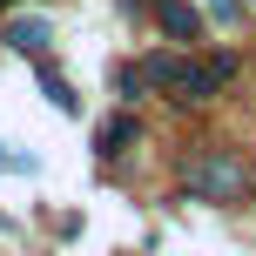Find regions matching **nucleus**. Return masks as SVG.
<instances>
[{
    "instance_id": "nucleus-1",
    "label": "nucleus",
    "mask_w": 256,
    "mask_h": 256,
    "mask_svg": "<svg viewBox=\"0 0 256 256\" xmlns=\"http://www.w3.org/2000/svg\"><path fill=\"white\" fill-rule=\"evenodd\" d=\"M189 189L196 196H209V202H236V196L250 189V176H243V162H236V155H196L189 162Z\"/></svg>"
},
{
    "instance_id": "nucleus-2",
    "label": "nucleus",
    "mask_w": 256,
    "mask_h": 256,
    "mask_svg": "<svg viewBox=\"0 0 256 256\" xmlns=\"http://www.w3.org/2000/svg\"><path fill=\"white\" fill-rule=\"evenodd\" d=\"M54 40V27L40 20V14H20V20H7V48H20V54H40Z\"/></svg>"
},
{
    "instance_id": "nucleus-3",
    "label": "nucleus",
    "mask_w": 256,
    "mask_h": 256,
    "mask_svg": "<svg viewBox=\"0 0 256 256\" xmlns=\"http://www.w3.org/2000/svg\"><path fill=\"white\" fill-rule=\"evenodd\" d=\"M155 14H162V27H168L176 40H196V34H202V14H196L189 0H162Z\"/></svg>"
},
{
    "instance_id": "nucleus-4",
    "label": "nucleus",
    "mask_w": 256,
    "mask_h": 256,
    "mask_svg": "<svg viewBox=\"0 0 256 256\" xmlns=\"http://www.w3.org/2000/svg\"><path fill=\"white\" fill-rule=\"evenodd\" d=\"M135 135H142V128H135V115H115V122L102 128V155H122L128 142H135Z\"/></svg>"
},
{
    "instance_id": "nucleus-5",
    "label": "nucleus",
    "mask_w": 256,
    "mask_h": 256,
    "mask_svg": "<svg viewBox=\"0 0 256 256\" xmlns=\"http://www.w3.org/2000/svg\"><path fill=\"white\" fill-rule=\"evenodd\" d=\"M40 94H48V102L61 108V115H74V108H81V102H74V88H68V81L54 74V68H40Z\"/></svg>"
},
{
    "instance_id": "nucleus-6",
    "label": "nucleus",
    "mask_w": 256,
    "mask_h": 256,
    "mask_svg": "<svg viewBox=\"0 0 256 256\" xmlns=\"http://www.w3.org/2000/svg\"><path fill=\"white\" fill-rule=\"evenodd\" d=\"M209 14H216L222 27H236V20H243V14H236V0H209Z\"/></svg>"
},
{
    "instance_id": "nucleus-7",
    "label": "nucleus",
    "mask_w": 256,
    "mask_h": 256,
    "mask_svg": "<svg viewBox=\"0 0 256 256\" xmlns=\"http://www.w3.org/2000/svg\"><path fill=\"white\" fill-rule=\"evenodd\" d=\"M128 7H142V0H128Z\"/></svg>"
},
{
    "instance_id": "nucleus-8",
    "label": "nucleus",
    "mask_w": 256,
    "mask_h": 256,
    "mask_svg": "<svg viewBox=\"0 0 256 256\" xmlns=\"http://www.w3.org/2000/svg\"><path fill=\"white\" fill-rule=\"evenodd\" d=\"M0 7H14V0H0Z\"/></svg>"
},
{
    "instance_id": "nucleus-9",
    "label": "nucleus",
    "mask_w": 256,
    "mask_h": 256,
    "mask_svg": "<svg viewBox=\"0 0 256 256\" xmlns=\"http://www.w3.org/2000/svg\"><path fill=\"white\" fill-rule=\"evenodd\" d=\"M0 162H7V155H0Z\"/></svg>"
}]
</instances>
